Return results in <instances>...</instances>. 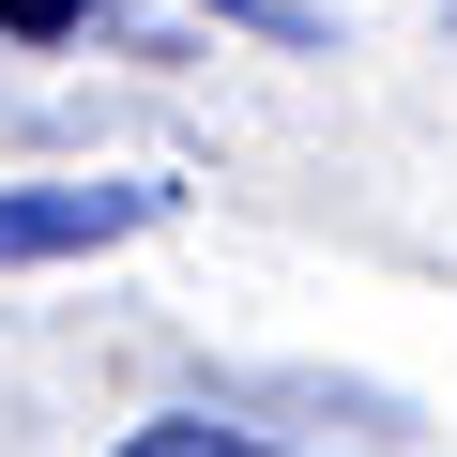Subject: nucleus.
Masks as SVG:
<instances>
[{
	"label": "nucleus",
	"mask_w": 457,
	"mask_h": 457,
	"mask_svg": "<svg viewBox=\"0 0 457 457\" xmlns=\"http://www.w3.org/2000/svg\"><path fill=\"white\" fill-rule=\"evenodd\" d=\"M183 183L153 168H107V183H0V275L16 260H92V245H137V228H168Z\"/></svg>",
	"instance_id": "obj_1"
},
{
	"label": "nucleus",
	"mask_w": 457,
	"mask_h": 457,
	"mask_svg": "<svg viewBox=\"0 0 457 457\" xmlns=\"http://www.w3.org/2000/svg\"><path fill=\"white\" fill-rule=\"evenodd\" d=\"M122 457H275V442L213 427V411H153V427H122Z\"/></svg>",
	"instance_id": "obj_2"
},
{
	"label": "nucleus",
	"mask_w": 457,
	"mask_h": 457,
	"mask_svg": "<svg viewBox=\"0 0 457 457\" xmlns=\"http://www.w3.org/2000/svg\"><path fill=\"white\" fill-rule=\"evenodd\" d=\"M0 31H31V46H46V31H77V0H0Z\"/></svg>",
	"instance_id": "obj_3"
}]
</instances>
